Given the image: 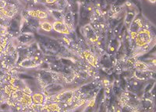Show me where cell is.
I'll use <instances>...</instances> for the list:
<instances>
[{"instance_id": "1", "label": "cell", "mask_w": 156, "mask_h": 112, "mask_svg": "<svg viewBox=\"0 0 156 112\" xmlns=\"http://www.w3.org/2000/svg\"><path fill=\"white\" fill-rule=\"evenodd\" d=\"M133 40L137 48L140 49H145L152 41V35L148 29L144 27L136 34Z\"/></svg>"}, {"instance_id": "2", "label": "cell", "mask_w": 156, "mask_h": 112, "mask_svg": "<svg viewBox=\"0 0 156 112\" xmlns=\"http://www.w3.org/2000/svg\"><path fill=\"white\" fill-rule=\"evenodd\" d=\"M42 62L43 59L40 56L31 55V56H29L23 60L20 61L18 63V66L23 68V69H34V68H37L41 66Z\"/></svg>"}, {"instance_id": "3", "label": "cell", "mask_w": 156, "mask_h": 112, "mask_svg": "<svg viewBox=\"0 0 156 112\" xmlns=\"http://www.w3.org/2000/svg\"><path fill=\"white\" fill-rule=\"evenodd\" d=\"M34 34L33 33H20L17 37H15L18 46H28L30 44L34 42ZM17 46V47H18Z\"/></svg>"}, {"instance_id": "4", "label": "cell", "mask_w": 156, "mask_h": 112, "mask_svg": "<svg viewBox=\"0 0 156 112\" xmlns=\"http://www.w3.org/2000/svg\"><path fill=\"white\" fill-rule=\"evenodd\" d=\"M6 2L7 3H6L5 6L2 10H0V12L4 17L12 19L17 15L18 12H19V6L17 5H15V4L10 3V2Z\"/></svg>"}, {"instance_id": "5", "label": "cell", "mask_w": 156, "mask_h": 112, "mask_svg": "<svg viewBox=\"0 0 156 112\" xmlns=\"http://www.w3.org/2000/svg\"><path fill=\"white\" fill-rule=\"evenodd\" d=\"M83 36L86 39L91 43H96L98 41V35L97 30H94V27L90 24H87L83 27Z\"/></svg>"}, {"instance_id": "6", "label": "cell", "mask_w": 156, "mask_h": 112, "mask_svg": "<svg viewBox=\"0 0 156 112\" xmlns=\"http://www.w3.org/2000/svg\"><path fill=\"white\" fill-rule=\"evenodd\" d=\"M144 23L142 22L141 19L137 18V19L133 20L129 25V32L130 38H131L132 40L134 39V37L136 35V34H137L141 29L144 28Z\"/></svg>"}, {"instance_id": "7", "label": "cell", "mask_w": 156, "mask_h": 112, "mask_svg": "<svg viewBox=\"0 0 156 112\" xmlns=\"http://www.w3.org/2000/svg\"><path fill=\"white\" fill-rule=\"evenodd\" d=\"M64 90V87L60 83H58L56 82L51 83L48 84L45 87L43 88L42 92L46 96H52V95L57 94L58 93L61 92V91Z\"/></svg>"}, {"instance_id": "8", "label": "cell", "mask_w": 156, "mask_h": 112, "mask_svg": "<svg viewBox=\"0 0 156 112\" xmlns=\"http://www.w3.org/2000/svg\"><path fill=\"white\" fill-rule=\"evenodd\" d=\"M51 24H52V30L56 33L63 34V35H69L71 34L70 30L62 20H55Z\"/></svg>"}, {"instance_id": "9", "label": "cell", "mask_w": 156, "mask_h": 112, "mask_svg": "<svg viewBox=\"0 0 156 112\" xmlns=\"http://www.w3.org/2000/svg\"><path fill=\"white\" fill-rule=\"evenodd\" d=\"M26 12H27V14L29 15V16L37 18V19H38L40 20H45L49 16V13H48V11H44L39 9H27L26 11Z\"/></svg>"}, {"instance_id": "10", "label": "cell", "mask_w": 156, "mask_h": 112, "mask_svg": "<svg viewBox=\"0 0 156 112\" xmlns=\"http://www.w3.org/2000/svg\"><path fill=\"white\" fill-rule=\"evenodd\" d=\"M31 99L34 104L44 105L46 104V95L43 92L33 93L31 94Z\"/></svg>"}, {"instance_id": "11", "label": "cell", "mask_w": 156, "mask_h": 112, "mask_svg": "<svg viewBox=\"0 0 156 112\" xmlns=\"http://www.w3.org/2000/svg\"><path fill=\"white\" fill-rule=\"evenodd\" d=\"M83 58L88 62L89 64L92 67H97L98 66V59L95 55L90 52V50H86V51H82Z\"/></svg>"}, {"instance_id": "12", "label": "cell", "mask_w": 156, "mask_h": 112, "mask_svg": "<svg viewBox=\"0 0 156 112\" xmlns=\"http://www.w3.org/2000/svg\"><path fill=\"white\" fill-rule=\"evenodd\" d=\"M63 22L66 24L70 31L73 29V14L71 12H66L63 14V18H62Z\"/></svg>"}, {"instance_id": "13", "label": "cell", "mask_w": 156, "mask_h": 112, "mask_svg": "<svg viewBox=\"0 0 156 112\" xmlns=\"http://www.w3.org/2000/svg\"><path fill=\"white\" fill-rule=\"evenodd\" d=\"M133 67L136 70L139 71H151V67L147 64V62H142V61H136L133 64Z\"/></svg>"}, {"instance_id": "14", "label": "cell", "mask_w": 156, "mask_h": 112, "mask_svg": "<svg viewBox=\"0 0 156 112\" xmlns=\"http://www.w3.org/2000/svg\"><path fill=\"white\" fill-rule=\"evenodd\" d=\"M150 73H151V71H139V70H135V71L133 72V76L137 80L144 81V80H147L148 79Z\"/></svg>"}, {"instance_id": "15", "label": "cell", "mask_w": 156, "mask_h": 112, "mask_svg": "<svg viewBox=\"0 0 156 112\" xmlns=\"http://www.w3.org/2000/svg\"><path fill=\"white\" fill-rule=\"evenodd\" d=\"M39 28H41L45 32H51V31H52V24L47 20H41Z\"/></svg>"}, {"instance_id": "16", "label": "cell", "mask_w": 156, "mask_h": 112, "mask_svg": "<svg viewBox=\"0 0 156 112\" xmlns=\"http://www.w3.org/2000/svg\"><path fill=\"white\" fill-rule=\"evenodd\" d=\"M9 27L3 25H0V37H4V36L9 35Z\"/></svg>"}, {"instance_id": "17", "label": "cell", "mask_w": 156, "mask_h": 112, "mask_svg": "<svg viewBox=\"0 0 156 112\" xmlns=\"http://www.w3.org/2000/svg\"><path fill=\"white\" fill-rule=\"evenodd\" d=\"M6 0H0V10H2L6 5Z\"/></svg>"}, {"instance_id": "18", "label": "cell", "mask_w": 156, "mask_h": 112, "mask_svg": "<svg viewBox=\"0 0 156 112\" xmlns=\"http://www.w3.org/2000/svg\"><path fill=\"white\" fill-rule=\"evenodd\" d=\"M58 0H44V3L46 4H54L56 3Z\"/></svg>"}, {"instance_id": "19", "label": "cell", "mask_w": 156, "mask_h": 112, "mask_svg": "<svg viewBox=\"0 0 156 112\" xmlns=\"http://www.w3.org/2000/svg\"><path fill=\"white\" fill-rule=\"evenodd\" d=\"M147 1H148V2H151V3H155L156 0H147Z\"/></svg>"}]
</instances>
